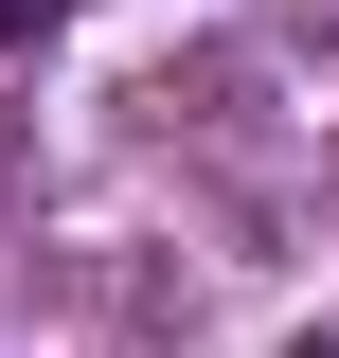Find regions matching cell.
Wrapping results in <instances>:
<instances>
[{"label": "cell", "instance_id": "cell-1", "mask_svg": "<svg viewBox=\"0 0 339 358\" xmlns=\"http://www.w3.org/2000/svg\"><path fill=\"white\" fill-rule=\"evenodd\" d=\"M54 18H72V0H0V54H36V36H54Z\"/></svg>", "mask_w": 339, "mask_h": 358}]
</instances>
